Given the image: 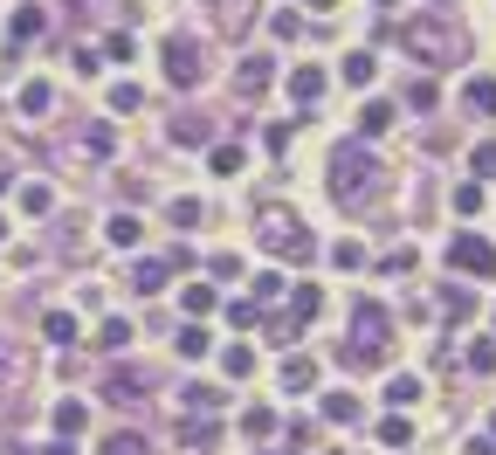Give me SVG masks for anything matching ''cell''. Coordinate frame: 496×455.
<instances>
[{
    "mask_svg": "<svg viewBox=\"0 0 496 455\" xmlns=\"http://www.w3.org/2000/svg\"><path fill=\"white\" fill-rule=\"evenodd\" d=\"M372 173H379V166H372L358 145H338V159H331V193H338V207L366 201V193H372Z\"/></svg>",
    "mask_w": 496,
    "mask_h": 455,
    "instance_id": "obj_1",
    "label": "cell"
},
{
    "mask_svg": "<svg viewBox=\"0 0 496 455\" xmlns=\"http://www.w3.org/2000/svg\"><path fill=\"white\" fill-rule=\"evenodd\" d=\"M255 235H263V249L290 255V263H310V235H304V228H296V214H283V207H269Z\"/></svg>",
    "mask_w": 496,
    "mask_h": 455,
    "instance_id": "obj_2",
    "label": "cell"
},
{
    "mask_svg": "<svg viewBox=\"0 0 496 455\" xmlns=\"http://www.w3.org/2000/svg\"><path fill=\"white\" fill-rule=\"evenodd\" d=\"M449 263L462 269V276H496V249L482 235H455L449 242Z\"/></svg>",
    "mask_w": 496,
    "mask_h": 455,
    "instance_id": "obj_3",
    "label": "cell"
},
{
    "mask_svg": "<svg viewBox=\"0 0 496 455\" xmlns=\"http://www.w3.org/2000/svg\"><path fill=\"white\" fill-rule=\"evenodd\" d=\"M407 48H414V56H428V63H449V56H455V35L434 28V21H407Z\"/></svg>",
    "mask_w": 496,
    "mask_h": 455,
    "instance_id": "obj_4",
    "label": "cell"
},
{
    "mask_svg": "<svg viewBox=\"0 0 496 455\" xmlns=\"http://www.w3.org/2000/svg\"><path fill=\"white\" fill-rule=\"evenodd\" d=\"M166 77L180 83V90H186V83H201V42L172 35V42H166Z\"/></svg>",
    "mask_w": 496,
    "mask_h": 455,
    "instance_id": "obj_5",
    "label": "cell"
},
{
    "mask_svg": "<svg viewBox=\"0 0 496 455\" xmlns=\"http://www.w3.org/2000/svg\"><path fill=\"white\" fill-rule=\"evenodd\" d=\"M325 90H331V77H325L317 63H296V69H290V97H296V110H304V104H317Z\"/></svg>",
    "mask_w": 496,
    "mask_h": 455,
    "instance_id": "obj_6",
    "label": "cell"
},
{
    "mask_svg": "<svg viewBox=\"0 0 496 455\" xmlns=\"http://www.w3.org/2000/svg\"><path fill=\"white\" fill-rule=\"evenodd\" d=\"M393 118H400V110H393L387 97H372V104L358 110V139H387V131H393Z\"/></svg>",
    "mask_w": 496,
    "mask_h": 455,
    "instance_id": "obj_7",
    "label": "cell"
},
{
    "mask_svg": "<svg viewBox=\"0 0 496 455\" xmlns=\"http://www.w3.org/2000/svg\"><path fill=\"white\" fill-rule=\"evenodd\" d=\"M166 276H172V263H159V255H145V263L131 269V290H139V297H159V290H166Z\"/></svg>",
    "mask_w": 496,
    "mask_h": 455,
    "instance_id": "obj_8",
    "label": "cell"
},
{
    "mask_svg": "<svg viewBox=\"0 0 496 455\" xmlns=\"http://www.w3.org/2000/svg\"><path fill=\"white\" fill-rule=\"evenodd\" d=\"M180 311H186V317H214V311H221L214 283H186V290H180Z\"/></svg>",
    "mask_w": 496,
    "mask_h": 455,
    "instance_id": "obj_9",
    "label": "cell"
},
{
    "mask_svg": "<svg viewBox=\"0 0 496 455\" xmlns=\"http://www.w3.org/2000/svg\"><path fill=\"white\" fill-rule=\"evenodd\" d=\"M317 311H325V290H317V283H296L290 290V325H310Z\"/></svg>",
    "mask_w": 496,
    "mask_h": 455,
    "instance_id": "obj_10",
    "label": "cell"
},
{
    "mask_svg": "<svg viewBox=\"0 0 496 455\" xmlns=\"http://www.w3.org/2000/svg\"><path fill=\"white\" fill-rule=\"evenodd\" d=\"M310 387H317V359H296L290 352L283 359V393H310Z\"/></svg>",
    "mask_w": 496,
    "mask_h": 455,
    "instance_id": "obj_11",
    "label": "cell"
},
{
    "mask_svg": "<svg viewBox=\"0 0 496 455\" xmlns=\"http://www.w3.org/2000/svg\"><path fill=\"white\" fill-rule=\"evenodd\" d=\"M83 428H90V408H83V400H56V435L69 441V435H83Z\"/></svg>",
    "mask_w": 496,
    "mask_h": 455,
    "instance_id": "obj_12",
    "label": "cell"
},
{
    "mask_svg": "<svg viewBox=\"0 0 496 455\" xmlns=\"http://www.w3.org/2000/svg\"><path fill=\"white\" fill-rule=\"evenodd\" d=\"M338 77H345V83H352V90H366V83H372V77H379V63H372L366 48H352V56H345V63H338Z\"/></svg>",
    "mask_w": 496,
    "mask_h": 455,
    "instance_id": "obj_13",
    "label": "cell"
},
{
    "mask_svg": "<svg viewBox=\"0 0 496 455\" xmlns=\"http://www.w3.org/2000/svg\"><path fill=\"white\" fill-rule=\"evenodd\" d=\"M207 352H214L207 325H201V317H186V331H180V359H207Z\"/></svg>",
    "mask_w": 496,
    "mask_h": 455,
    "instance_id": "obj_14",
    "label": "cell"
},
{
    "mask_svg": "<svg viewBox=\"0 0 496 455\" xmlns=\"http://www.w3.org/2000/svg\"><path fill=\"white\" fill-rule=\"evenodd\" d=\"M420 393H428V387H420V373H393L387 379V400H393V408H414Z\"/></svg>",
    "mask_w": 496,
    "mask_h": 455,
    "instance_id": "obj_15",
    "label": "cell"
},
{
    "mask_svg": "<svg viewBox=\"0 0 496 455\" xmlns=\"http://www.w3.org/2000/svg\"><path fill=\"white\" fill-rule=\"evenodd\" d=\"M104 235H110V249H139V235H145V228H139V214H110V228H104Z\"/></svg>",
    "mask_w": 496,
    "mask_h": 455,
    "instance_id": "obj_16",
    "label": "cell"
},
{
    "mask_svg": "<svg viewBox=\"0 0 496 455\" xmlns=\"http://www.w3.org/2000/svg\"><path fill=\"white\" fill-rule=\"evenodd\" d=\"M42 338H48V346H77V317H69V311H48L42 317Z\"/></svg>",
    "mask_w": 496,
    "mask_h": 455,
    "instance_id": "obj_17",
    "label": "cell"
},
{
    "mask_svg": "<svg viewBox=\"0 0 496 455\" xmlns=\"http://www.w3.org/2000/svg\"><path fill=\"white\" fill-rule=\"evenodd\" d=\"M462 104H469V110H496V83H490V77H469V83H462Z\"/></svg>",
    "mask_w": 496,
    "mask_h": 455,
    "instance_id": "obj_18",
    "label": "cell"
},
{
    "mask_svg": "<svg viewBox=\"0 0 496 455\" xmlns=\"http://www.w3.org/2000/svg\"><path fill=\"white\" fill-rule=\"evenodd\" d=\"M242 435L248 441H269V435H276V414H269V408H248L242 414Z\"/></svg>",
    "mask_w": 496,
    "mask_h": 455,
    "instance_id": "obj_19",
    "label": "cell"
},
{
    "mask_svg": "<svg viewBox=\"0 0 496 455\" xmlns=\"http://www.w3.org/2000/svg\"><path fill=\"white\" fill-rule=\"evenodd\" d=\"M234 83H242V97H255V90L269 83V56H248V63H242V77H234Z\"/></svg>",
    "mask_w": 496,
    "mask_h": 455,
    "instance_id": "obj_20",
    "label": "cell"
},
{
    "mask_svg": "<svg viewBox=\"0 0 496 455\" xmlns=\"http://www.w3.org/2000/svg\"><path fill=\"white\" fill-rule=\"evenodd\" d=\"M221 373H228V379H248V373H255V352H248V346H228V352H221Z\"/></svg>",
    "mask_w": 496,
    "mask_h": 455,
    "instance_id": "obj_21",
    "label": "cell"
},
{
    "mask_svg": "<svg viewBox=\"0 0 496 455\" xmlns=\"http://www.w3.org/2000/svg\"><path fill=\"white\" fill-rule=\"evenodd\" d=\"M207 166H214L221 180H234V173H242V145H214V152H207Z\"/></svg>",
    "mask_w": 496,
    "mask_h": 455,
    "instance_id": "obj_22",
    "label": "cell"
},
{
    "mask_svg": "<svg viewBox=\"0 0 496 455\" xmlns=\"http://www.w3.org/2000/svg\"><path fill=\"white\" fill-rule=\"evenodd\" d=\"M139 393H145V379H139V373H110V400H118V408H131Z\"/></svg>",
    "mask_w": 496,
    "mask_h": 455,
    "instance_id": "obj_23",
    "label": "cell"
},
{
    "mask_svg": "<svg viewBox=\"0 0 496 455\" xmlns=\"http://www.w3.org/2000/svg\"><path fill=\"white\" fill-rule=\"evenodd\" d=\"M97 346H104V352H124V346H131V325H124V317H104V331H97Z\"/></svg>",
    "mask_w": 496,
    "mask_h": 455,
    "instance_id": "obj_24",
    "label": "cell"
},
{
    "mask_svg": "<svg viewBox=\"0 0 496 455\" xmlns=\"http://www.w3.org/2000/svg\"><path fill=\"white\" fill-rule=\"evenodd\" d=\"M7 28H15V42H35V35H42V7H15Z\"/></svg>",
    "mask_w": 496,
    "mask_h": 455,
    "instance_id": "obj_25",
    "label": "cell"
},
{
    "mask_svg": "<svg viewBox=\"0 0 496 455\" xmlns=\"http://www.w3.org/2000/svg\"><path fill=\"white\" fill-rule=\"evenodd\" d=\"M228 325H234V331L263 325V304H255V297H234V304H228Z\"/></svg>",
    "mask_w": 496,
    "mask_h": 455,
    "instance_id": "obj_26",
    "label": "cell"
},
{
    "mask_svg": "<svg viewBox=\"0 0 496 455\" xmlns=\"http://www.w3.org/2000/svg\"><path fill=\"white\" fill-rule=\"evenodd\" d=\"M325 421H358V400H352V393H325Z\"/></svg>",
    "mask_w": 496,
    "mask_h": 455,
    "instance_id": "obj_27",
    "label": "cell"
},
{
    "mask_svg": "<svg viewBox=\"0 0 496 455\" xmlns=\"http://www.w3.org/2000/svg\"><path fill=\"white\" fill-rule=\"evenodd\" d=\"M379 441H387V449H407V441H414V421H407V414H393V421H379Z\"/></svg>",
    "mask_w": 496,
    "mask_h": 455,
    "instance_id": "obj_28",
    "label": "cell"
},
{
    "mask_svg": "<svg viewBox=\"0 0 496 455\" xmlns=\"http://www.w3.org/2000/svg\"><path fill=\"white\" fill-rule=\"evenodd\" d=\"M455 214H462V221L482 214V187H476V180H462V187H455Z\"/></svg>",
    "mask_w": 496,
    "mask_h": 455,
    "instance_id": "obj_29",
    "label": "cell"
},
{
    "mask_svg": "<svg viewBox=\"0 0 496 455\" xmlns=\"http://www.w3.org/2000/svg\"><path fill=\"white\" fill-rule=\"evenodd\" d=\"M48 104H56L48 83H21V118H28V110H48Z\"/></svg>",
    "mask_w": 496,
    "mask_h": 455,
    "instance_id": "obj_30",
    "label": "cell"
},
{
    "mask_svg": "<svg viewBox=\"0 0 496 455\" xmlns=\"http://www.w3.org/2000/svg\"><path fill=\"white\" fill-rule=\"evenodd\" d=\"M172 145H207V118H180V125H172Z\"/></svg>",
    "mask_w": 496,
    "mask_h": 455,
    "instance_id": "obj_31",
    "label": "cell"
},
{
    "mask_svg": "<svg viewBox=\"0 0 496 455\" xmlns=\"http://www.w3.org/2000/svg\"><path fill=\"white\" fill-rule=\"evenodd\" d=\"M83 145H90V159H110V145H118V131H110V125H90V131H83Z\"/></svg>",
    "mask_w": 496,
    "mask_h": 455,
    "instance_id": "obj_32",
    "label": "cell"
},
{
    "mask_svg": "<svg viewBox=\"0 0 496 455\" xmlns=\"http://www.w3.org/2000/svg\"><path fill=\"white\" fill-rule=\"evenodd\" d=\"M186 408H201V414H214V408H221V387H201V379H193V387H186Z\"/></svg>",
    "mask_w": 496,
    "mask_h": 455,
    "instance_id": "obj_33",
    "label": "cell"
},
{
    "mask_svg": "<svg viewBox=\"0 0 496 455\" xmlns=\"http://www.w3.org/2000/svg\"><path fill=\"white\" fill-rule=\"evenodd\" d=\"M139 104H145L139 83H110V110H139Z\"/></svg>",
    "mask_w": 496,
    "mask_h": 455,
    "instance_id": "obj_34",
    "label": "cell"
},
{
    "mask_svg": "<svg viewBox=\"0 0 496 455\" xmlns=\"http://www.w3.org/2000/svg\"><path fill=\"white\" fill-rule=\"evenodd\" d=\"M21 207H28V214H48V207H56V193L35 180V187H21Z\"/></svg>",
    "mask_w": 496,
    "mask_h": 455,
    "instance_id": "obj_35",
    "label": "cell"
},
{
    "mask_svg": "<svg viewBox=\"0 0 496 455\" xmlns=\"http://www.w3.org/2000/svg\"><path fill=\"white\" fill-rule=\"evenodd\" d=\"M469 373H496V346H490V338H476V346H469Z\"/></svg>",
    "mask_w": 496,
    "mask_h": 455,
    "instance_id": "obj_36",
    "label": "cell"
},
{
    "mask_svg": "<svg viewBox=\"0 0 496 455\" xmlns=\"http://www.w3.org/2000/svg\"><path fill=\"white\" fill-rule=\"evenodd\" d=\"M104 455H145V441H139V435H131V428H118V435H110V441H104Z\"/></svg>",
    "mask_w": 496,
    "mask_h": 455,
    "instance_id": "obj_37",
    "label": "cell"
},
{
    "mask_svg": "<svg viewBox=\"0 0 496 455\" xmlns=\"http://www.w3.org/2000/svg\"><path fill=\"white\" fill-rule=\"evenodd\" d=\"M180 435H186V449H207V441H214V421H207V414H201V421H186Z\"/></svg>",
    "mask_w": 496,
    "mask_h": 455,
    "instance_id": "obj_38",
    "label": "cell"
},
{
    "mask_svg": "<svg viewBox=\"0 0 496 455\" xmlns=\"http://www.w3.org/2000/svg\"><path fill=\"white\" fill-rule=\"evenodd\" d=\"M469 173H476V180L496 173V145H476V152H469Z\"/></svg>",
    "mask_w": 496,
    "mask_h": 455,
    "instance_id": "obj_39",
    "label": "cell"
},
{
    "mask_svg": "<svg viewBox=\"0 0 496 455\" xmlns=\"http://www.w3.org/2000/svg\"><path fill=\"white\" fill-rule=\"evenodd\" d=\"M269 35H276V42H296V35H304V21H296V15H290V7H283V15H276V21H269Z\"/></svg>",
    "mask_w": 496,
    "mask_h": 455,
    "instance_id": "obj_40",
    "label": "cell"
},
{
    "mask_svg": "<svg viewBox=\"0 0 496 455\" xmlns=\"http://www.w3.org/2000/svg\"><path fill=\"white\" fill-rule=\"evenodd\" d=\"M434 97H441V90H434L428 77H420V83H407V104H414V110H434Z\"/></svg>",
    "mask_w": 496,
    "mask_h": 455,
    "instance_id": "obj_41",
    "label": "cell"
},
{
    "mask_svg": "<svg viewBox=\"0 0 496 455\" xmlns=\"http://www.w3.org/2000/svg\"><path fill=\"white\" fill-rule=\"evenodd\" d=\"M366 263V249H358V242H338V249H331V269H358Z\"/></svg>",
    "mask_w": 496,
    "mask_h": 455,
    "instance_id": "obj_42",
    "label": "cell"
},
{
    "mask_svg": "<svg viewBox=\"0 0 496 455\" xmlns=\"http://www.w3.org/2000/svg\"><path fill=\"white\" fill-rule=\"evenodd\" d=\"M15 366H21V352H15V338H0V393H7V379H15Z\"/></svg>",
    "mask_w": 496,
    "mask_h": 455,
    "instance_id": "obj_43",
    "label": "cell"
},
{
    "mask_svg": "<svg viewBox=\"0 0 496 455\" xmlns=\"http://www.w3.org/2000/svg\"><path fill=\"white\" fill-rule=\"evenodd\" d=\"M166 214H172V228H193V221H201V201H172Z\"/></svg>",
    "mask_w": 496,
    "mask_h": 455,
    "instance_id": "obj_44",
    "label": "cell"
},
{
    "mask_svg": "<svg viewBox=\"0 0 496 455\" xmlns=\"http://www.w3.org/2000/svg\"><path fill=\"white\" fill-rule=\"evenodd\" d=\"M269 297H283V276H276V269H263V276H255V304H269Z\"/></svg>",
    "mask_w": 496,
    "mask_h": 455,
    "instance_id": "obj_45",
    "label": "cell"
},
{
    "mask_svg": "<svg viewBox=\"0 0 496 455\" xmlns=\"http://www.w3.org/2000/svg\"><path fill=\"white\" fill-rule=\"evenodd\" d=\"M131 48H139L131 35H110V42H104V56H110V63H131Z\"/></svg>",
    "mask_w": 496,
    "mask_h": 455,
    "instance_id": "obj_46",
    "label": "cell"
},
{
    "mask_svg": "<svg viewBox=\"0 0 496 455\" xmlns=\"http://www.w3.org/2000/svg\"><path fill=\"white\" fill-rule=\"evenodd\" d=\"M42 455H77V449H69V441H62V435H56V441H48V449H42Z\"/></svg>",
    "mask_w": 496,
    "mask_h": 455,
    "instance_id": "obj_47",
    "label": "cell"
},
{
    "mask_svg": "<svg viewBox=\"0 0 496 455\" xmlns=\"http://www.w3.org/2000/svg\"><path fill=\"white\" fill-rule=\"evenodd\" d=\"M462 455H496V449H490V441H482V435H476V441H469V449H462Z\"/></svg>",
    "mask_w": 496,
    "mask_h": 455,
    "instance_id": "obj_48",
    "label": "cell"
},
{
    "mask_svg": "<svg viewBox=\"0 0 496 455\" xmlns=\"http://www.w3.org/2000/svg\"><path fill=\"white\" fill-rule=\"evenodd\" d=\"M269 455H304V449H269Z\"/></svg>",
    "mask_w": 496,
    "mask_h": 455,
    "instance_id": "obj_49",
    "label": "cell"
},
{
    "mask_svg": "<svg viewBox=\"0 0 496 455\" xmlns=\"http://www.w3.org/2000/svg\"><path fill=\"white\" fill-rule=\"evenodd\" d=\"M310 7H331V0H310Z\"/></svg>",
    "mask_w": 496,
    "mask_h": 455,
    "instance_id": "obj_50",
    "label": "cell"
},
{
    "mask_svg": "<svg viewBox=\"0 0 496 455\" xmlns=\"http://www.w3.org/2000/svg\"><path fill=\"white\" fill-rule=\"evenodd\" d=\"M331 455H345V449H331Z\"/></svg>",
    "mask_w": 496,
    "mask_h": 455,
    "instance_id": "obj_51",
    "label": "cell"
},
{
    "mask_svg": "<svg viewBox=\"0 0 496 455\" xmlns=\"http://www.w3.org/2000/svg\"><path fill=\"white\" fill-rule=\"evenodd\" d=\"M0 235H7V228H0Z\"/></svg>",
    "mask_w": 496,
    "mask_h": 455,
    "instance_id": "obj_52",
    "label": "cell"
},
{
    "mask_svg": "<svg viewBox=\"0 0 496 455\" xmlns=\"http://www.w3.org/2000/svg\"><path fill=\"white\" fill-rule=\"evenodd\" d=\"M441 7H449V0H441Z\"/></svg>",
    "mask_w": 496,
    "mask_h": 455,
    "instance_id": "obj_53",
    "label": "cell"
}]
</instances>
